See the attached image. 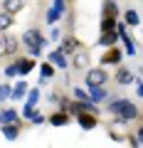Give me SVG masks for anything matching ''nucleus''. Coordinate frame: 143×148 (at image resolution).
Listing matches in <instances>:
<instances>
[{
  "label": "nucleus",
  "instance_id": "nucleus-24",
  "mask_svg": "<svg viewBox=\"0 0 143 148\" xmlns=\"http://www.w3.org/2000/svg\"><path fill=\"white\" fill-rule=\"evenodd\" d=\"M35 114H37V106H22L20 109V119H25V121H32V119H35Z\"/></svg>",
  "mask_w": 143,
  "mask_h": 148
},
{
  "label": "nucleus",
  "instance_id": "nucleus-13",
  "mask_svg": "<svg viewBox=\"0 0 143 148\" xmlns=\"http://www.w3.org/2000/svg\"><path fill=\"white\" fill-rule=\"evenodd\" d=\"M72 67L84 72V69L89 67V52H86V49H77V52H74V59H72Z\"/></svg>",
  "mask_w": 143,
  "mask_h": 148
},
{
  "label": "nucleus",
  "instance_id": "nucleus-19",
  "mask_svg": "<svg viewBox=\"0 0 143 148\" xmlns=\"http://www.w3.org/2000/svg\"><path fill=\"white\" fill-rule=\"evenodd\" d=\"M89 96H91V101H94V104H101L109 94H106L104 86H91V89H89Z\"/></svg>",
  "mask_w": 143,
  "mask_h": 148
},
{
  "label": "nucleus",
  "instance_id": "nucleus-27",
  "mask_svg": "<svg viewBox=\"0 0 143 148\" xmlns=\"http://www.w3.org/2000/svg\"><path fill=\"white\" fill-rule=\"evenodd\" d=\"M59 17H62V12H59L57 8H49V10H47V22H49V25H54Z\"/></svg>",
  "mask_w": 143,
  "mask_h": 148
},
{
  "label": "nucleus",
  "instance_id": "nucleus-16",
  "mask_svg": "<svg viewBox=\"0 0 143 148\" xmlns=\"http://www.w3.org/2000/svg\"><path fill=\"white\" fill-rule=\"evenodd\" d=\"M101 17H118L116 0H104V3H101Z\"/></svg>",
  "mask_w": 143,
  "mask_h": 148
},
{
  "label": "nucleus",
  "instance_id": "nucleus-28",
  "mask_svg": "<svg viewBox=\"0 0 143 148\" xmlns=\"http://www.w3.org/2000/svg\"><path fill=\"white\" fill-rule=\"evenodd\" d=\"M74 99L77 101H91V96H89V91H84L81 86H77L74 89Z\"/></svg>",
  "mask_w": 143,
  "mask_h": 148
},
{
  "label": "nucleus",
  "instance_id": "nucleus-30",
  "mask_svg": "<svg viewBox=\"0 0 143 148\" xmlns=\"http://www.w3.org/2000/svg\"><path fill=\"white\" fill-rule=\"evenodd\" d=\"M17 74H20V72H17V64H15V62L5 67V77H10V79H12V77H17Z\"/></svg>",
  "mask_w": 143,
  "mask_h": 148
},
{
  "label": "nucleus",
  "instance_id": "nucleus-12",
  "mask_svg": "<svg viewBox=\"0 0 143 148\" xmlns=\"http://www.w3.org/2000/svg\"><path fill=\"white\" fill-rule=\"evenodd\" d=\"M47 62H52L57 69H67L69 62H67V54L62 52V49H52V52L47 54Z\"/></svg>",
  "mask_w": 143,
  "mask_h": 148
},
{
  "label": "nucleus",
  "instance_id": "nucleus-22",
  "mask_svg": "<svg viewBox=\"0 0 143 148\" xmlns=\"http://www.w3.org/2000/svg\"><path fill=\"white\" fill-rule=\"evenodd\" d=\"M40 77H42V79H52L54 77V64L52 62H42L40 64Z\"/></svg>",
  "mask_w": 143,
  "mask_h": 148
},
{
  "label": "nucleus",
  "instance_id": "nucleus-14",
  "mask_svg": "<svg viewBox=\"0 0 143 148\" xmlns=\"http://www.w3.org/2000/svg\"><path fill=\"white\" fill-rule=\"evenodd\" d=\"M118 40H121V37H118V32L111 30V32H101V37H99V42H96V45H101V47H114Z\"/></svg>",
  "mask_w": 143,
  "mask_h": 148
},
{
  "label": "nucleus",
  "instance_id": "nucleus-25",
  "mask_svg": "<svg viewBox=\"0 0 143 148\" xmlns=\"http://www.w3.org/2000/svg\"><path fill=\"white\" fill-rule=\"evenodd\" d=\"M37 101H40V89H30L27 96H25V104L27 106H37Z\"/></svg>",
  "mask_w": 143,
  "mask_h": 148
},
{
  "label": "nucleus",
  "instance_id": "nucleus-23",
  "mask_svg": "<svg viewBox=\"0 0 143 148\" xmlns=\"http://www.w3.org/2000/svg\"><path fill=\"white\" fill-rule=\"evenodd\" d=\"M116 25H118V22H116V17H101V32H111V30H116Z\"/></svg>",
  "mask_w": 143,
  "mask_h": 148
},
{
  "label": "nucleus",
  "instance_id": "nucleus-31",
  "mask_svg": "<svg viewBox=\"0 0 143 148\" xmlns=\"http://www.w3.org/2000/svg\"><path fill=\"white\" fill-rule=\"evenodd\" d=\"M44 121H47V119H44V114H40V111H37V114H35V119H32V126H42Z\"/></svg>",
  "mask_w": 143,
  "mask_h": 148
},
{
  "label": "nucleus",
  "instance_id": "nucleus-8",
  "mask_svg": "<svg viewBox=\"0 0 143 148\" xmlns=\"http://www.w3.org/2000/svg\"><path fill=\"white\" fill-rule=\"evenodd\" d=\"M57 49H62L64 54H74L77 49H81V42L77 40V37L69 35V37H64V40H59V47Z\"/></svg>",
  "mask_w": 143,
  "mask_h": 148
},
{
  "label": "nucleus",
  "instance_id": "nucleus-2",
  "mask_svg": "<svg viewBox=\"0 0 143 148\" xmlns=\"http://www.w3.org/2000/svg\"><path fill=\"white\" fill-rule=\"evenodd\" d=\"M25 47H44L47 45V40L42 37V32L37 30V27H30V30L22 32V40H20Z\"/></svg>",
  "mask_w": 143,
  "mask_h": 148
},
{
  "label": "nucleus",
  "instance_id": "nucleus-34",
  "mask_svg": "<svg viewBox=\"0 0 143 148\" xmlns=\"http://www.w3.org/2000/svg\"><path fill=\"white\" fill-rule=\"evenodd\" d=\"M136 136H138V141L143 143V126H138V131H136Z\"/></svg>",
  "mask_w": 143,
  "mask_h": 148
},
{
  "label": "nucleus",
  "instance_id": "nucleus-15",
  "mask_svg": "<svg viewBox=\"0 0 143 148\" xmlns=\"http://www.w3.org/2000/svg\"><path fill=\"white\" fill-rule=\"evenodd\" d=\"M3 10L10 12V15H17V12L25 10V0H3Z\"/></svg>",
  "mask_w": 143,
  "mask_h": 148
},
{
  "label": "nucleus",
  "instance_id": "nucleus-3",
  "mask_svg": "<svg viewBox=\"0 0 143 148\" xmlns=\"http://www.w3.org/2000/svg\"><path fill=\"white\" fill-rule=\"evenodd\" d=\"M86 86H104L106 82H109V74H106V69L104 67H94V69H89V72H86Z\"/></svg>",
  "mask_w": 143,
  "mask_h": 148
},
{
  "label": "nucleus",
  "instance_id": "nucleus-29",
  "mask_svg": "<svg viewBox=\"0 0 143 148\" xmlns=\"http://www.w3.org/2000/svg\"><path fill=\"white\" fill-rule=\"evenodd\" d=\"M126 143H128L131 148H141V141H138L136 133H126Z\"/></svg>",
  "mask_w": 143,
  "mask_h": 148
},
{
  "label": "nucleus",
  "instance_id": "nucleus-9",
  "mask_svg": "<svg viewBox=\"0 0 143 148\" xmlns=\"http://www.w3.org/2000/svg\"><path fill=\"white\" fill-rule=\"evenodd\" d=\"M69 119H72V116H69L67 111L59 109V111H54V114H49V116H47V123H49V126L62 128V126H67V123H69Z\"/></svg>",
  "mask_w": 143,
  "mask_h": 148
},
{
  "label": "nucleus",
  "instance_id": "nucleus-4",
  "mask_svg": "<svg viewBox=\"0 0 143 148\" xmlns=\"http://www.w3.org/2000/svg\"><path fill=\"white\" fill-rule=\"evenodd\" d=\"M116 116L126 119V121H133V119H138V106L133 104L131 99H118V111Z\"/></svg>",
  "mask_w": 143,
  "mask_h": 148
},
{
  "label": "nucleus",
  "instance_id": "nucleus-6",
  "mask_svg": "<svg viewBox=\"0 0 143 148\" xmlns=\"http://www.w3.org/2000/svg\"><path fill=\"white\" fill-rule=\"evenodd\" d=\"M77 123H79L84 131H94V128L99 126V119H96L94 111H81L79 116H77Z\"/></svg>",
  "mask_w": 143,
  "mask_h": 148
},
{
  "label": "nucleus",
  "instance_id": "nucleus-18",
  "mask_svg": "<svg viewBox=\"0 0 143 148\" xmlns=\"http://www.w3.org/2000/svg\"><path fill=\"white\" fill-rule=\"evenodd\" d=\"M123 22H126L128 27H141V15H138L136 10H126L123 12Z\"/></svg>",
  "mask_w": 143,
  "mask_h": 148
},
{
  "label": "nucleus",
  "instance_id": "nucleus-26",
  "mask_svg": "<svg viewBox=\"0 0 143 148\" xmlns=\"http://www.w3.org/2000/svg\"><path fill=\"white\" fill-rule=\"evenodd\" d=\"M8 99H12V86L10 84H0V104H5Z\"/></svg>",
  "mask_w": 143,
  "mask_h": 148
},
{
  "label": "nucleus",
  "instance_id": "nucleus-36",
  "mask_svg": "<svg viewBox=\"0 0 143 148\" xmlns=\"http://www.w3.org/2000/svg\"><path fill=\"white\" fill-rule=\"evenodd\" d=\"M0 126H3V116H0Z\"/></svg>",
  "mask_w": 143,
  "mask_h": 148
},
{
  "label": "nucleus",
  "instance_id": "nucleus-33",
  "mask_svg": "<svg viewBox=\"0 0 143 148\" xmlns=\"http://www.w3.org/2000/svg\"><path fill=\"white\" fill-rule=\"evenodd\" d=\"M27 52H30V57H40L42 54V47H27Z\"/></svg>",
  "mask_w": 143,
  "mask_h": 148
},
{
  "label": "nucleus",
  "instance_id": "nucleus-20",
  "mask_svg": "<svg viewBox=\"0 0 143 148\" xmlns=\"http://www.w3.org/2000/svg\"><path fill=\"white\" fill-rule=\"evenodd\" d=\"M15 25V15H10V12H0V32H5V30H10V27Z\"/></svg>",
  "mask_w": 143,
  "mask_h": 148
},
{
  "label": "nucleus",
  "instance_id": "nucleus-32",
  "mask_svg": "<svg viewBox=\"0 0 143 148\" xmlns=\"http://www.w3.org/2000/svg\"><path fill=\"white\" fill-rule=\"evenodd\" d=\"M49 40L59 42V40H62V30H59V27H52V32H49Z\"/></svg>",
  "mask_w": 143,
  "mask_h": 148
},
{
  "label": "nucleus",
  "instance_id": "nucleus-17",
  "mask_svg": "<svg viewBox=\"0 0 143 148\" xmlns=\"http://www.w3.org/2000/svg\"><path fill=\"white\" fill-rule=\"evenodd\" d=\"M27 91H30L27 82H17V84L12 86V99H15V101H22V99L27 96Z\"/></svg>",
  "mask_w": 143,
  "mask_h": 148
},
{
  "label": "nucleus",
  "instance_id": "nucleus-11",
  "mask_svg": "<svg viewBox=\"0 0 143 148\" xmlns=\"http://www.w3.org/2000/svg\"><path fill=\"white\" fill-rule=\"evenodd\" d=\"M15 64H17V72H20L22 77H27L35 67H40V64L35 62V57H20V59H15Z\"/></svg>",
  "mask_w": 143,
  "mask_h": 148
},
{
  "label": "nucleus",
  "instance_id": "nucleus-1",
  "mask_svg": "<svg viewBox=\"0 0 143 148\" xmlns=\"http://www.w3.org/2000/svg\"><path fill=\"white\" fill-rule=\"evenodd\" d=\"M20 47L22 45H20L17 37H12V35H3L0 37V57H15Z\"/></svg>",
  "mask_w": 143,
  "mask_h": 148
},
{
  "label": "nucleus",
  "instance_id": "nucleus-35",
  "mask_svg": "<svg viewBox=\"0 0 143 148\" xmlns=\"http://www.w3.org/2000/svg\"><path fill=\"white\" fill-rule=\"evenodd\" d=\"M136 94H138V96H143V82H141V84L136 86Z\"/></svg>",
  "mask_w": 143,
  "mask_h": 148
},
{
  "label": "nucleus",
  "instance_id": "nucleus-7",
  "mask_svg": "<svg viewBox=\"0 0 143 148\" xmlns=\"http://www.w3.org/2000/svg\"><path fill=\"white\" fill-rule=\"evenodd\" d=\"M114 82H116L118 86H128V84H133V72H131L128 67H123V64H118L116 74H114Z\"/></svg>",
  "mask_w": 143,
  "mask_h": 148
},
{
  "label": "nucleus",
  "instance_id": "nucleus-21",
  "mask_svg": "<svg viewBox=\"0 0 143 148\" xmlns=\"http://www.w3.org/2000/svg\"><path fill=\"white\" fill-rule=\"evenodd\" d=\"M0 116H3V123H15V121H20V114H17L15 109H3V111H0Z\"/></svg>",
  "mask_w": 143,
  "mask_h": 148
},
{
  "label": "nucleus",
  "instance_id": "nucleus-5",
  "mask_svg": "<svg viewBox=\"0 0 143 148\" xmlns=\"http://www.w3.org/2000/svg\"><path fill=\"white\" fill-rule=\"evenodd\" d=\"M123 62V52H121V47H118V45H114V47H106L104 49V54H101V64H121Z\"/></svg>",
  "mask_w": 143,
  "mask_h": 148
},
{
  "label": "nucleus",
  "instance_id": "nucleus-10",
  "mask_svg": "<svg viewBox=\"0 0 143 148\" xmlns=\"http://www.w3.org/2000/svg\"><path fill=\"white\" fill-rule=\"evenodd\" d=\"M0 131H3V136H5L8 141H15V138L20 136V131H22V121H15V123H3V126H0Z\"/></svg>",
  "mask_w": 143,
  "mask_h": 148
}]
</instances>
